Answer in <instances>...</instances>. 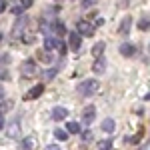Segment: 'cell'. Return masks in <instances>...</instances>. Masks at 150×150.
<instances>
[{
  "mask_svg": "<svg viewBox=\"0 0 150 150\" xmlns=\"http://www.w3.org/2000/svg\"><path fill=\"white\" fill-rule=\"evenodd\" d=\"M98 88H100L98 80L90 78V80H84V82H80V84H78V94H80V96H92Z\"/></svg>",
  "mask_w": 150,
  "mask_h": 150,
  "instance_id": "6da1fadb",
  "label": "cell"
},
{
  "mask_svg": "<svg viewBox=\"0 0 150 150\" xmlns=\"http://www.w3.org/2000/svg\"><path fill=\"white\" fill-rule=\"evenodd\" d=\"M38 66H36L34 60H24L22 64H20V74L22 76H26V78H34V76H38Z\"/></svg>",
  "mask_w": 150,
  "mask_h": 150,
  "instance_id": "7a4b0ae2",
  "label": "cell"
},
{
  "mask_svg": "<svg viewBox=\"0 0 150 150\" xmlns=\"http://www.w3.org/2000/svg\"><path fill=\"white\" fill-rule=\"evenodd\" d=\"M76 28H78L76 32H78V34H82V36H94V30H96L92 24H90V22H86V20H78Z\"/></svg>",
  "mask_w": 150,
  "mask_h": 150,
  "instance_id": "3957f363",
  "label": "cell"
},
{
  "mask_svg": "<svg viewBox=\"0 0 150 150\" xmlns=\"http://www.w3.org/2000/svg\"><path fill=\"white\" fill-rule=\"evenodd\" d=\"M68 44H70V50H74V52H80V46H82L80 34H78V32H70V36H68Z\"/></svg>",
  "mask_w": 150,
  "mask_h": 150,
  "instance_id": "277c9868",
  "label": "cell"
},
{
  "mask_svg": "<svg viewBox=\"0 0 150 150\" xmlns=\"http://www.w3.org/2000/svg\"><path fill=\"white\" fill-rule=\"evenodd\" d=\"M44 92V84H36L34 88H30V92L24 94V100H36V98H40Z\"/></svg>",
  "mask_w": 150,
  "mask_h": 150,
  "instance_id": "5b68a950",
  "label": "cell"
},
{
  "mask_svg": "<svg viewBox=\"0 0 150 150\" xmlns=\"http://www.w3.org/2000/svg\"><path fill=\"white\" fill-rule=\"evenodd\" d=\"M94 116H96L94 106H86V108L82 110V124H90V122L94 120Z\"/></svg>",
  "mask_w": 150,
  "mask_h": 150,
  "instance_id": "8992f818",
  "label": "cell"
},
{
  "mask_svg": "<svg viewBox=\"0 0 150 150\" xmlns=\"http://www.w3.org/2000/svg\"><path fill=\"white\" fill-rule=\"evenodd\" d=\"M92 70H94V74H102L104 70H106V58H102V56L96 58L92 64Z\"/></svg>",
  "mask_w": 150,
  "mask_h": 150,
  "instance_id": "52a82bcc",
  "label": "cell"
},
{
  "mask_svg": "<svg viewBox=\"0 0 150 150\" xmlns=\"http://www.w3.org/2000/svg\"><path fill=\"white\" fill-rule=\"evenodd\" d=\"M104 50H106V42H96V44L92 46V56H94V58L102 56Z\"/></svg>",
  "mask_w": 150,
  "mask_h": 150,
  "instance_id": "ba28073f",
  "label": "cell"
},
{
  "mask_svg": "<svg viewBox=\"0 0 150 150\" xmlns=\"http://www.w3.org/2000/svg\"><path fill=\"white\" fill-rule=\"evenodd\" d=\"M66 116H68V110L66 108H54L52 110V118L54 120H64Z\"/></svg>",
  "mask_w": 150,
  "mask_h": 150,
  "instance_id": "9c48e42d",
  "label": "cell"
},
{
  "mask_svg": "<svg viewBox=\"0 0 150 150\" xmlns=\"http://www.w3.org/2000/svg\"><path fill=\"white\" fill-rule=\"evenodd\" d=\"M26 24H28V18H24V16H22V18L16 22V26H14V32H12V36H18V34L24 30V26H26Z\"/></svg>",
  "mask_w": 150,
  "mask_h": 150,
  "instance_id": "30bf717a",
  "label": "cell"
},
{
  "mask_svg": "<svg viewBox=\"0 0 150 150\" xmlns=\"http://www.w3.org/2000/svg\"><path fill=\"white\" fill-rule=\"evenodd\" d=\"M120 54H124V56H132V54H134V44L124 42V44L120 46Z\"/></svg>",
  "mask_w": 150,
  "mask_h": 150,
  "instance_id": "8fae6325",
  "label": "cell"
},
{
  "mask_svg": "<svg viewBox=\"0 0 150 150\" xmlns=\"http://www.w3.org/2000/svg\"><path fill=\"white\" fill-rule=\"evenodd\" d=\"M58 38H54V36H46V40H44V48L46 50H52V48H56L58 46Z\"/></svg>",
  "mask_w": 150,
  "mask_h": 150,
  "instance_id": "7c38bea8",
  "label": "cell"
},
{
  "mask_svg": "<svg viewBox=\"0 0 150 150\" xmlns=\"http://www.w3.org/2000/svg\"><path fill=\"white\" fill-rule=\"evenodd\" d=\"M12 108H14V100H2L0 102V114H6Z\"/></svg>",
  "mask_w": 150,
  "mask_h": 150,
  "instance_id": "4fadbf2b",
  "label": "cell"
},
{
  "mask_svg": "<svg viewBox=\"0 0 150 150\" xmlns=\"http://www.w3.org/2000/svg\"><path fill=\"white\" fill-rule=\"evenodd\" d=\"M130 24H132V18L126 16V18L122 20V24H120V34H128V32H130Z\"/></svg>",
  "mask_w": 150,
  "mask_h": 150,
  "instance_id": "5bb4252c",
  "label": "cell"
},
{
  "mask_svg": "<svg viewBox=\"0 0 150 150\" xmlns=\"http://www.w3.org/2000/svg\"><path fill=\"white\" fill-rule=\"evenodd\" d=\"M36 56L40 58L44 64H50V62H52V56H50V52H48V50H38V52H36Z\"/></svg>",
  "mask_w": 150,
  "mask_h": 150,
  "instance_id": "9a60e30c",
  "label": "cell"
},
{
  "mask_svg": "<svg viewBox=\"0 0 150 150\" xmlns=\"http://www.w3.org/2000/svg\"><path fill=\"white\" fill-rule=\"evenodd\" d=\"M52 28H54V34L56 36H64L66 34V26H64V22H54Z\"/></svg>",
  "mask_w": 150,
  "mask_h": 150,
  "instance_id": "2e32d148",
  "label": "cell"
},
{
  "mask_svg": "<svg viewBox=\"0 0 150 150\" xmlns=\"http://www.w3.org/2000/svg\"><path fill=\"white\" fill-rule=\"evenodd\" d=\"M114 126H116V122L112 120V118H106V120L102 122V130H104V132H112Z\"/></svg>",
  "mask_w": 150,
  "mask_h": 150,
  "instance_id": "e0dca14e",
  "label": "cell"
},
{
  "mask_svg": "<svg viewBox=\"0 0 150 150\" xmlns=\"http://www.w3.org/2000/svg\"><path fill=\"white\" fill-rule=\"evenodd\" d=\"M20 150H34V142H32V138L20 140Z\"/></svg>",
  "mask_w": 150,
  "mask_h": 150,
  "instance_id": "ac0fdd59",
  "label": "cell"
},
{
  "mask_svg": "<svg viewBox=\"0 0 150 150\" xmlns=\"http://www.w3.org/2000/svg\"><path fill=\"white\" fill-rule=\"evenodd\" d=\"M66 132L78 134V132H80V124H78V122H68V124H66Z\"/></svg>",
  "mask_w": 150,
  "mask_h": 150,
  "instance_id": "d6986e66",
  "label": "cell"
},
{
  "mask_svg": "<svg viewBox=\"0 0 150 150\" xmlns=\"http://www.w3.org/2000/svg\"><path fill=\"white\" fill-rule=\"evenodd\" d=\"M138 28L142 30V32H146V30H148V16H146V14H144V16L140 18V22H138Z\"/></svg>",
  "mask_w": 150,
  "mask_h": 150,
  "instance_id": "ffe728a7",
  "label": "cell"
},
{
  "mask_svg": "<svg viewBox=\"0 0 150 150\" xmlns=\"http://www.w3.org/2000/svg\"><path fill=\"white\" fill-rule=\"evenodd\" d=\"M54 136H56L58 140H68V132H66V130H60V128H56V130H54Z\"/></svg>",
  "mask_w": 150,
  "mask_h": 150,
  "instance_id": "44dd1931",
  "label": "cell"
},
{
  "mask_svg": "<svg viewBox=\"0 0 150 150\" xmlns=\"http://www.w3.org/2000/svg\"><path fill=\"white\" fill-rule=\"evenodd\" d=\"M0 80H10V74L6 70V64H0Z\"/></svg>",
  "mask_w": 150,
  "mask_h": 150,
  "instance_id": "7402d4cb",
  "label": "cell"
},
{
  "mask_svg": "<svg viewBox=\"0 0 150 150\" xmlns=\"http://www.w3.org/2000/svg\"><path fill=\"white\" fill-rule=\"evenodd\" d=\"M98 148L100 150H112V140H100L98 142Z\"/></svg>",
  "mask_w": 150,
  "mask_h": 150,
  "instance_id": "603a6c76",
  "label": "cell"
},
{
  "mask_svg": "<svg viewBox=\"0 0 150 150\" xmlns=\"http://www.w3.org/2000/svg\"><path fill=\"white\" fill-rule=\"evenodd\" d=\"M142 136H144V130H140L138 134H134V136H130V138H126L130 144H136V142H140L142 140Z\"/></svg>",
  "mask_w": 150,
  "mask_h": 150,
  "instance_id": "cb8c5ba5",
  "label": "cell"
},
{
  "mask_svg": "<svg viewBox=\"0 0 150 150\" xmlns=\"http://www.w3.org/2000/svg\"><path fill=\"white\" fill-rule=\"evenodd\" d=\"M54 76H56V68H52V70H46V72H44V78H46V80H52Z\"/></svg>",
  "mask_w": 150,
  "mask_h": 150,
  "instance_id": "d4e9b609",
  "label": "cell"
},
{
  "mask_svg": "<svg viewBox=\"0 0 150 150\" xmlns=\"http://www.w3.org/2000/svg\"><path fill=\"white\" fill-rule=\"evenodd\" d=\"M22 40L26 42V44H30V42H34V34H30V32H26V34H22Z\"/></svg>",
  "mask_w": 150,
  "mask_h": 150,
  "instance_id": "484cf974",
  "label": "cell"
},
{
  "mask_svg": "<svg viewBox=\"0 0 150 150\" xmlns=\"http://www.w3.org/2000/svg\"><path fill=\"white\" fill-rule=\"evenodd\" d=\"M82 138H84V142H92V138H94V134L90 132V130H86L84 134H82Z\"/></svg>",
  "mask_w": 150,
  "mask_h": 150,
  "instance_id": "4316f807",
  "label": "cell"
},
{
  "mask_svg": "<svg viewBox=\"0 0 150 150\" xmlns=\"http://www.w3.org/2000/svg\"><path fill=\"white\" fill-rule=\"evenodd\" d=\"M8 136H10V138H12V136H18V126H16V124L8 128Z\"/></svg>",
  "mask_w": 150,
  "mask_h": 150,
  "instance_id": "83f0119b",
  "label": "cell"
},
{
  "mask_svg": "<svg viewBox=\"0 0 150 150\" xmlns=\"http://www.w3.org/2000/svg\"><path fill=\"white\" fill-rule=\"evenodd\" d=\"M44 12H46V14H50V16H56L58 6H50V8H44Z\"/></svg>",
  "mask_w": 150,
  "mask_h": 150,
  "instance_id": "f1b7e54d",
  "label": "cell"
},
{
  "mask_svg": "<svg viewBox=\"0 0 150 150\" xmlns=\"http://www.w3.org/2000/svg\"><path fill=\"white\" fill-rule=\"evenodd\" d=\"M58 52H60V54H62V56H64V54H66V50H68V48H66V44H64V42H58Z\"/></svg>",
  "mask_w": 150,
  "mask_h": 150,
  "instance_id": "f546056e",
  "label": "cell"
},
{
  "mask_svg": "<svg viewBox=\"0 0 150 150\" xmlns=\"http://www.w3.org/2000/svg\"><path fill=\"white\" fill-rule=\"evenodd\" d=\"M22 6H12V14H14V16H22Z\"/></svg>",
  "mask_w": 150,
  "mask_h": 150,
  "instance_id": "4dcf8cb0",
  "label": "cell"
},
{
  "mask_svg": "<svg viewBox=\"0 0 150 150\" xmlns=\"http://www.w3.org/2000/svg\"><path fill=\"white\" fill-rule=\"evenodd\" d=\"M32 4H34V0H20V6L22 8H30Z\"/></svg>",
  "mask_w": 150,
  "mask_h": 150,
  "instance_id": "1f68e13d",
  "label": "cell"
},
{
  "mask_svg": "<svg viewBox=\"0 0 150 150\" xmlns=\"http://www.w3.org/2000/svg\"><path fill=\"white\" fill-rule=\"evenodd\" d=\"M96 0H80V4H82V8H88V6H92Z\"/></svg>",
  "mask_w": 150,
  "mask_h": 150,
  "instance_id": "d6a6232c",
  "label": "cell"
},
{
  "mask_svg": "<svg viewBox=\"0 0 150 150\" xmlns=\"http://www.w3.org/2000/svg\"><path fill=\"white\" fill-rule=\"evenodd\" d=\"M8 62H10V56L8 54H2L0 56V64H8Z\"/></svg>",
  "mask_w": 150,
  "mask_h": 150,
  "instance_id": "836d02e7",
  "label": "cell"
},
{
  "mask_svg": "<svg viewBox=\"0 0 150 150\" xmlns=\"http://www.w3.org/2000/svg\"><path fill=\"white\" fill-rule=\"evenodd\" d=\"M46 150H62V148L56 146V144H50V146H46Z\"/></svg>",
  "mask_w": 150,
  "mask_h": 150,
  "instance_id": "e575fe53",
  "label": "cell"
},
{
  "mask_svg": "<svg viewBox=\"0 0 150 150\" xmlns=\"http://www.w3.org/2000/svg\"><path fill=\"white\" fill-rule=\"evenodd\" d=\"M4 6H6V2H4V0H0V12L4 10Z\"/></svg>",
  "mask_w": 150,
  "mask_h": 150,
  "instance_id": "d590c367",
  "label": "cell"
},
{
  "mask_svg": "<svg viewBox=\"0 0 150 150\" xmlns=\"http://www.w3.org/2000/svg\"><path fill=\"white\" fill-rule=\"evenodd\" d=\"M0 128H4V116L0 114Z\"/></svg>",
  "mask_w": 150,
  "mask_h": 150,
  "instance_id": "8d00e7d4",
  "label": "cell"
},
{
  "mask_svg": "<svg viewBox=\"0 0 150 150\" xmlns=\"http://www.w3.org/2000/svg\"><path fill=\"white\" fill-rule=\"evenodd\" d=\"M2 98H4V88L0 86V100H2Z\"/></svg>",
  "mask_w": 150,
  "mask_h": 150,
  "instance_id": "74e56055",
  "label": "cell"
},
{
  "mask_svg": "<svg viewBox=\"0 0 150 150\" xmlns=\"http://www.w3.org/2000/svg\"><path fill=\"white\" fill-rule=\"evenodd\" d=\"M0 42H2V32H0Z\"/></svg>",
  "mask_w": 150,
  "mask_h": 150,
  "instance_id": "f35d334b",
  "label": "cell"
}]
</instances>
